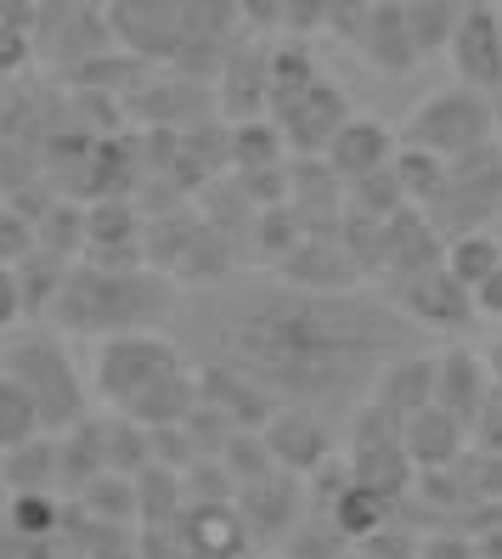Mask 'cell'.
<instances>
[{
	"instance_id": "cell-27",
	"label": "cell",
	"mask_w": 502,
	"mask_h": 559,
	"mask_svg": "<svg viewBox=\"0 0 502 559\" xmlns=\"http://www.w3.org/2000/svg\"><path fill=\"white\" fill-rule=\"evenodd\" d=\"M69 266H74V260H62V254H51V249H35V254H28L23 266H17V277H23V300H28V317H51L62 283H69Z\"/></svg>"
},
{
	"instance_id": "cell-29",
	"label": "cell",
	"mask_w": 502,
	"mask_h": 559,
	"mask_svg": "<svg viewBox=\"0 0 502 559\" xmlns=\"http://www.w3.org/2000/svg\"><path fill=\"white\" fill-rule=\"evenodd\" d=\"M7 525H12L17 543H40L46 532H57V498L51 491H12Z\"/></svg>"
},
{
	"instance_id": "cell-1",
	"label": "cell",
	"mask_w": 502,
	"mask_h": 559,
	"mask_svg": "<svg viewBox=\"0 0 502 559\" xmlns=\"http://www.w3.org/2000/svg\"><path fill=\"white\" fill-rule=\"evenodd\" d=\"M181 334L198 361L238 368L277 402L339 418L350 402L373 396L395 356L418 345V322L356 288L243 283L204 294L192 317H181Z\"/></svg>"
},
{
	"instance_id": "cell-20",
	"label": "cell",
	"mask_w": 502,
	"mask_h": 559,
	"mask_svg": "<svg viewBox=\"0 0 502 559\" xmlns=\"http://www.w3.org/2000/svg\"><path fill=\"white\" fill-rule=\"evenodd\" d=\"M7 491H57L62 486V436H35L17 452H0Z\"/></svg>"
},
{
	"instance_id": "cell-32",
	"label": "cell",
	"mask_w": 502,
	"mask_h": 559,
	"mask_svg": "<svg viewBox=\"0 0 502 559\" xmlns=\"http://www.w3.org/2000/svg\"><path fill=\"white\" fill-rule=\"evenodd\" d=\"M28 57H35V28H28V23H7V17H0V80H7V74H17Z\"/></svg>"
},
{
	"instance_id": "cell-24",
	"label": "cell",
	"mask_w": 502,
	"mask_h": 559,
	"mask_svg": "<svg viewBox=\"0 0 502 559\" xmlns=\"http://www.w3.org/2000/svg\"><path fill=\"white\" fill-rule=\"evenodd\" d=\"M390 509H395V498H384L379 486L350 480L339 498H333V532H339V537H373L379 525L390 520Z\"/></svg>"
},
{
	"instance_id": "cell-9",
	"label": "cell",
	"mask_w": 502,
	"mask_h": 559,
	"mask_svg": "<svg viewBox=\"0 0 502 559\" xmlns=\"http://www.w3.org/2000/svg\"><path fill=\"white\" fill-rule=\"evenodd\" d=\"M446 57H452V69L468 91L502 96V17H497V7H486V0L463 7L457 23H452Z\"/></svg>"
},
{
	"instance_id": "cell-14",
	"label": "cell",
	"mask_w": 502,
	"mask_h": 559,
	"mask_svg": "<svg viewBox=\"0 0 502 559\" xmlns=\"http://www.w3.org/2000/svg\"><path fill=\"white\" fill-rule=\"evenodd\" d=\"M356 46H361V57L373 62V69H384V74H407L413 62L423 57L418 28H413V12L401 7V0H373V12H367Z\"/></svg>"
},
{
	"instance_id": "cell-10",
	"label": "cell",
	"mask_w": 502,
	"mask_h": 559,
	"mask_svg": "<svg viewBox=\"0 0 502 559\" xmlns=\"http://www.w3.org/2000/svg\"><path fill=\"white\" fill-rule=\"evenodd\" d=\"M260 441L272 447L277 469L288 475H316L333 452V418L322 407H299V402H283L272 418L260 424Z\"/></svg>"
},
{
	"instance_id": "cell-16",
	"label": "cell",
	"mask_w": 502,
	"mask_h": 559,
	"mask_svg": "<svg viewBox=\"0 0 502 559\" xmlns=\"http://www.w3.org/2000/svg\"><path fill=\"white\" fill-rule=\"evenodd\" d=\"M463 430L468 424L452 418L441 402H429L423 413L407 418V452H413V469L418 475H441L452 464H463Z\"/></svg>"
},
{
	"instance_id": "cell-28",
	"label": "cell",
	"mask_w": 502,
	"mask_h": 559,
	"mask_svg": "<svg viewBox=\"0 0 502 559\" xmlns=\"http://www.w3.org/2000/svg\"><path fill=\"white\" fill-rule=\"evenodd\" d=\"M40 249H51L62 260H80V249H85V204L51 199V210L40 215Z\"/></svg>"
},
{
	"instance_id": "cell-37",
	"label": "cell",
	"mask_w": 502,
	"mask_h": 559,
	"mask_svg": "<svg viewBox=\"0 0 502 559\" xmlns=\"http://www.w3.org/2000/svg\"><path fill=\"white\" fill-rule=\"evenodd\" d=\"M491 103H497V153H502V96H491Z\"/></svg>"
},
{
	"instance_id": "cell-12",
	"label": "cell",
	"mask_w": 502,
	"mask_h": 559,
	"mask_svg": "<svg viewBox=\"0 0 502 559\" xmlns=\"http://www.w3.org/2000/svg\"><path fill=\"white\" fill-rule=\"evenodd\" d=\"M395 153H401V142H395V130L384 119L350 114L339 130H333V142H327L322 158H327V170L339 176V181H361V176H373V170H390Z\"/></svg>"
},
{
	"instance_id": "cell-22",
	"label": "cell",
	"mask_w": 502,
	"mask_h": 559,
	"mask_svg": "<svg viewBox=\"0 0 502 559\" xmlns=\"http://www.w3.org/2000/svg\"><path fill=\"white\" fill-rule=\"evenodd\" d=\"M35 436H51L35 396H28V384L12 368H0V452H17L23 441H35Z\"/></svg>"
},
{
	"instance_id": "cell-2",
	"label": "cell",
	"mask_w": 502,
	"mask_h": 559,
	"mask_svg": "<svg viewBox=\"0 0 502 559\" xmlns=\"http://www.w3.org/2000/svg\"><path fill=\"white\" fill-rule=\"evenodd\" d=\"M91 396L119 418H136L147 430H170V424H187L198 407V361H187V350L153 334V328L108 334L96 340Z\"/></svg>"
},
{
	"instance_id": "cell-15",
	"label": "cell",
	"mask_w": 502,
	"mask_h": 559,
	"mask_svg": "<svg viewBox=\"0 0 502 559\" xmlns=\"http://www.w3.org/2000/svg\"><path fill=\"white\" fill-rule=\"evenodd\" d=\"M277 277L283 283H299V288H350L361 272H356V260L345 254V243H339V233H333V243H327V233H306L283 260H277Z\"/></svg>"
},
{
	"instance_id": "cell-8",
	"label": "cell",
	"mask_w": 502,
	"mask_h": 559,
	"mask_svg": "<svg viewBox=\"0 0 502 559\" xmlns=\"http://www.w3.org/2000/svg\"><path fill=\"white\" fill-rule=\"evenodd\" d=\"M272 119L283 124L288 153H299V158H322L327 142H333V130L350 119V103H345V91L333 85L327 74H316L306 91H294V96H283V103H272Z\"/></svg>"
},
{
	"instance_id": "cell-5",
	"label": "cell",
	"mask_w": 502,
	"mask_h": 559,
	"mask_svg": "<svg viewBox=\"0 0 502 559\" xmlns=\"http://www.w3.org/2000/svg\"><path fill=\"white\" fill-rule=\"evenodd\" d=\"M401 142L413 147H429L441 158H468L497 142V103L486 91H434L423 96V103L407 114V124H401Z\"/></svg>"
},
{
	"instance_id": "cell-19",
	"label": "cell",
	"mask_w": 502,
	"mask_h": 559,
	"mask_svg": "<svg viewBox=\"0 0 502 559\" xmlns=\"http://www.w3.org/2000/svg\"><path fill=\"white\" fill-rule=\"evenodd\" d=\"M265 103H272V57H265V51H238V57H226L220 108L238 114V119H260Z\"/></svg>"
},
{
	"instance_id": "cell-4",
	"label": "cell",
	"mask_w": 502,
	"mask_h": 559,
	"mask_svg": "<svg viewBox=\"0 0 502 559\" xmlns=\"http://www.w3.org/2000/svg\"><path fill=\"white\" fill-rule=\"evenodd\" d=\"M0 368H12L28 384V396H35V407H40L51 436H69L74 424L91 418V384L74 368V356L62 350V340L23 334V340H12L7 350H0Z\"/></svg>"
},
{
	"instance_id": "cell-35",
	"label": "cell",
	"mask_w": 502,
	"mask_h": 559,
	"mask_svg": "<svg viewBox=\"0 0 502 559\" xmlns=\"http://www.w3.org/2000/svg\"><path fill=\"white\" fill-rule=\"evenodd\" d=\"M475 430H480L486 452H491V457H502V407H497V402H491V407L480 413V424H475Z\"/></svg>"
},
{
	"instance_id": "cell-31",
	"label": "cell",
	"mask_w": 502,
	"mask_h": 559,
	"mask_svg": "<svg viewBox=\"0 0 502 559\" xmlns=\"http://www.w3.org/2000/svg\"><path fill=\"white\" fill-rule=\"evenodd\" d=\"M350 204L367 210V215H384V221H390L401 204H407V192H401V181H395V164H390V170H373V176L350 181Z\"/></svg>"
},
{
	"instance_id": "cell-34",
	"label": "cell",
	"mask_w": 502,
	"mask_h": 559,
	"mask_svg": "<svg viewBox=\"0 0 502 559\" xmlns=\"http://www.w3.org/2000/svg\"><path fill=\"white\" fill-rule=\"evenodd\" d=\"M283 23H294V28L327 23V0H283Z\"/></svg>"
},
{
	"instance_id": "cell-33",
	"label": "cell",
	"mask_w": 502,
	"mask_h": 559,
	"mask_svg": "<svg viewBox=\"0 0 502 559\" xmlns=\"http://www.w3.org/2000/svg\"><path fill=\"white\" fill-rule=\"evenodd\" d=\"M17 322H28L23 277H17V266H7V260H0V334H7V328H17Z\"/></svg>"
},
{
	"instance_id": "cell-39",
	"label": "cell",
	"mask_w": 502,
	"mask_h": 559,
	"mask_svg": "<svg viewBox=\"0 0 502 559\" xmlns=\"http://www.w3.org/2000/svg\"><path fill=\"white\" fill-rule=\"evenodd\" d=\"M491 226H497V238H502V210H497V221H491Z\"/></svg>"
},
{
	"instance_id": "cell-6",
	"label": "cell",
	"mask_w": 502,
	"mask_h": 559,
	"mask_svg": "<svg viewBox=\"0 0 502 559\" xmlns=\"http://www.w3.org/2000/svg\"><path fill=\"white\" fill-rule=\"evenodd\" d=\"M502 210V153L497 142L468 153V158H452V176L441 187V199L429 204V221L441 233H475V226H491Z\"/></svg>"
},
{
	"instance_id": "cell-30",
	"label": "cell",
	"mask_w": 502,
	"mask_h": 559,
	"mask_svg": "<svg viewBox=\"0 0 502 559\" xmlns=\"http://www.w3.org/2000/svg\"><path fill=\"white\" fill-rule=\"evenodd\" d=\"M35 249H40V215H28L17 199H0V260L23 266Z\"/></svg>"
},
{
	"instance_id": "cell-25",
	"label": "cell",
	"mask_w": 502,
	"mask_h": 559,
	"mask_svg": "<svg viewBox=\"0 0 502 559\" xmlns=\"http://www.w3.org/2000/svg\"><path fill=\"white\" fill-rule=\"evenodd\" d=\"M288 153V136L277 119H238L231 124V164L238 170H277Z\"/></svg>"
},
{
	"instance_id": "cell-18",
	"label": "cell",
	"mask_w": 502,
	"mask_h": 559,
	"mask_svg": "<svg viewBox=\"0 0 502 559\" xmlns=\"http://www.w3.org/2000/svg\"><path fill=\"white\" fill-rule=\"evenodd\" d=\"M136 243H142V215L130 210L124 199H96V204H85V254H91V260L136 254Z\"/></svg>"
},
{
	"instance_id": "cell-7",
	"label": "cell",
	"mask_w": 502,
	"mask_h": 559,
	"mask_svg": "<svg viewBox=\"0 0 502 559\" xmlns=\"http://www.w3.org/2000/svg\"><path fill=\"white\" fill-rule=\"evenodd\" d=\"M350 480L361 486H379L384 498H401L413 480V452H407V424L395 413H384L379 402H367L356 430H350Z\"/></svg>"
},
{
	"instance_id": "cell-13",
	"label": "cell",
	"mask_w": 502,
	"mask_h": 559,
	"mask_svg": "<svg viewBox=\"0 0 502 559\" xmlns=\"http://www.w3.org/2000/svg\"><path fill=\"white\" fill-rule=\"evenodd\" d=\"M491 396H497V384H491L486 356H475V350L434 356V402H441L452 418H463L468 430L480 424V413L491 407Z\"/></svg>"
},
{
	"instance_id": "cell-21",
	"label": "cell",
	"mask_w": 502,
	"mask_h": 559,
	"mask_svg": "<svg viewBox=\"0 0 502 559\" xmlns=\"http://www.w3.org/2000/svg\"><path fill=\"white\" fill-rule=\"evenodd\" d=\"M96 475H108V424L85 418L62 436V486H91Z\"/></svg>"
},
{
	"instance_id": "cell-17",
	"label": "cell",
	"mask_w": 502,
	"mask_h": 559,
	"mask_svg": "<svg viewBox=\"0 0 502 559\" xmlns=\"http://www.w3.org/2000/svg\"><path fill=\"white\" fill-rule=\"evenodd\" d=\"M373 402L384 413H395L401 424H407L413 413H423L434 402V356H418V350L395 356L390 368L379 373V384H373Z\"/></svg>"
},
{
	"instance_id": "cell-3",
	"label": "cell",
	"mask_w": 502,
	"mask_h": 559,
	"mask_svg": "<svg viewBox=\"0 0 502 559\" xmlns=\"http://www.w3.org/2000/svg\"><path fill=\"white\" fill-rule=\"evenodd\" d=\"M176 317V277L153 272L147 260H74L69 283H62L51 322L69 328V334H136V328H158Z\"/></svg>"
},
{
	"instance_id": "cell-23",
	"label": "cell",
	"mask_w": 502,
	"mask_h": 559,
	"mask_svg": "<svg viewBox=\"0 0 502 559\" xmlns=\"http://www.w3.org/2000/svg\"><path fill=\"white\" fill-rule=\"evenodd\" d=\"M446 176H452V158L429 153V147H413V142H401V153H395V181H401V192H407V204L429 210L434 199H441Z\"/></svg>"
},
{
	"instance_id": "cell-26",
	"label": "cell",
	"mask_w": 502,
	"mask_h": 559,
	"mask_svg": "<svg viewBox=\"0 0 502 559\" xmlns=\"http://www.w3.org/2000/svg\"><path fill=\"white\" fill-rule=\"evenodd\" d=\"M497 266H502V238L486 233V226H475V233H457V238L446 243V272H452L463 288H480Z\"/></svg>"
},
{
	"instance_id": "cell-36",
	"label": "cell",
	"mask_w": 502,
	"mask_h": 559,
	"mask_svg": "<svg viewBox=\"0 0 502 559\" xmlns=\"http://www.w3.org/2000/svg\"><path fill=\"white\" fill-rule=\"evenodd\" d=\"M475 306H480L486 317H502V266H497V272H491V277L475 288Z\"/></svg>"
},
{
	"instance_id": "cell-11",
	"label": "cell",
	"mask_w": 502,
	"mask_h": 559,
	"mask_svg": "<svg viewBox=\"0 0 502 559\" xmlns=\"http://www.w3.org/2000/svg\"><path fill=\"white\" fill-rule=\"evenodd\" d=\"M401 311L418 328H468L480 306H475V288H463L441 260V266H429V272L401 277Z\"/></svg>"
},
{
	"instance_id": "cell-38",
	"label": "cell",
	"mask_w": 502,
	"mask_h": 559,
	"mask_svg": "<svg viewBox=\"0 0 502 559\" xmlns=\"http://www.w3.org/2000/svg\"><path fill=\"white\" fill-rule=\"evenodd\" d=\"M7 498H12V491H7V480H0V514H7Z\"/></svg>"
}]
</instances>
